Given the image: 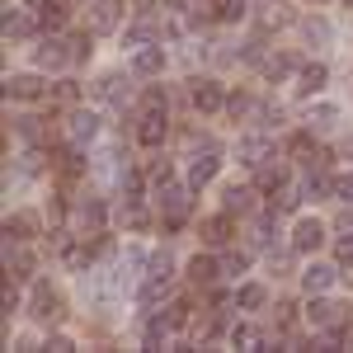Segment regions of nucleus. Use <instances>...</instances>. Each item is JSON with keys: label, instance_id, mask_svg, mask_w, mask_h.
Wrapping results in <instances>:
<instances>
[{"label": "nucleus", "instance_id": "obj_1", "mask_svg": "<svg viewBox=\"0 0 353 353\" xmlns=\"http://www.w3.org/2000/svg\"><path fill=\"white\" fill-rule=\"evenodd\" d=\"M217 165H221V151L212 146V141L198 146V151H193V165H189V184H193V189H203V184L217 174Z\"/></svg>", "mask_w": 353, "mask_h": 353}, {"label": "nucleus", "instance_id": "obj_2", "mask_svg": "<svg viewBox=\"0 0 353 353\" xmlns=\"http://www.w3.org/2000/svg\"><path fill=\"white\" fill-rule=\"evenodd\" d=\"M28 316H38V321H57L61 316V297H57V288L43 278L38 288H33V301H28Z\"/></svg>", "mask_w": 353, "mask_h": 353}, {"label": "nucleus", "instance_id": "obj_3", "mask_svg": "<svg viewBox=\"0 0 353 353\" xmlns=\"http://www.w3.org/2000/svg\"><path fill=\"white\" fill-rule=\"evenodd\" d=\"M189 189H179V184H161V208H165V221L174 226V221H184V212H189Z\"/></svg>", "mask_w": 353, "mask_h": 353}, {"label": "nucleus", "instance_id": "obj_4", "mask_svg": "<svg viewBox=\"0 0 353 353\" xmlns=\"http://www.w3.org/2000/svg\"><path fill=\"white\" fill-rule=\"evenodd\" d=\"M71 57H76V48H71V43H52V38H48V43H43V48L33 52V61H38L43 71H61V66H66Z\"/></svg>", "mask_w": 353, "mask_h": 353}, {"label": "nucleus", "instance_id": "obj_5", "mask_svg": "<svg viewBox=\"0 0 353 353\" xmlns=\"http://www.w3.org/2000/svg\"><path fill=\"white\" fill-rule=\"evenodd\" d=\"M132 71H137V76H161V71H165V52H161V48H151V43H141V48L132 52Z\"/></svg>", "mask_w": 353, "mask_h": 353}, {"label": "nucleus", "instance_id": "obj_6", "mask_svg": "<svg viewBox=\"0 0 353 353\" xmlns=\"http://www.w3.org/2000/svg\"><path fill=\"white\" fill-rule=\"evenodd\" d=\"M94 137H99V113L76 109V113H71V141L85 146V141H94Z\"/></svg>", "mask_w": 353, "mask_h": 353}, {"label": "nucleus", "instance_id": "obj_7", "mask_svg": "<svg viewBox=\"0 0 353 353\" xmlns=\"http://www.w3.org/2000/svg\"><path fill=\"white\" fill-rule=\"evenodd\" d=\"M321 241H325V226H321L316 217L297 221V236H292V245H297V250H321Z\"/></svg>", "mask_w": 353, "mask_h": 353}, {"label": "nucleus", "instance_id": "obj_8", "mask_svg": "<svg viewBox=\"0 0 353 353\" xmlns=\"http://www.w3.org/2000/svg\"><path fill=\"white\" fill-rule=\"evenodd\" d=\"M137 137H141L146 146H161V141H165V113H161V109H151L146 118H141V128H137Z\"/></svg>", "mask_w": 353, "mask_h": 353}, {"label": "nucleus", "instance_id": "obj_9", "mask_svg": "<svg viewBox=\"0 0 353 353\" xmlns=\"http://www.w3.org/2000/svg\"><path fill=\"white\" fill-rule=\"evenodd\" d=\"M306 316H311V325L330 330V325H334V321H339V306H334V301H325V297H321V292H316V301L306 306Z\"/></svg>", "mask_w": 353, "mask_h": 353}, {"label": "nucleus", "instance_id": "obj_10", "mask_svg": "<svg viewBox=\"0 0 353 353\" xmlns=\"http://www.w3.org/2000/svg\"><path fill=\"white\" fill-rule=\"evenodd\" d=\"M334 278H339V273L330 269V264H311V269L301 273V288H306V292H325Z\"/></svg>", "mask_w": 353, "mask_h": 353}, {"label": "nucleus", "instance_id": "obj_11", "mask_svg": "<svg viewBox=\"0 0 353 353\" xmlns=\"http://www.w3.org/2000/svg\"><path fill=\"white\" fill-rule=\"evenodd\" d=\"M193 104H198L203 113L221 109V85L217 81H198V85H193Z\"/></svg>", "mask_w": 353, "mask_h": 353}, {"label": "nucleus", "instance_id": "obj_12", "mask_svg": "<svg viewBox=\"0 0 353 353\" xmlns=\"http://www.w3.org/2000/svg\"><path fill=\"white\" fill-rule=\"evenodd\" d=\"M5 94H10V99H38L43 85H38V76H10V81H5Z\"/></svg>", "mask_w": 353, "mask_h": 353}, {"label": "nucleus", "instance_id": "obj_13", "mask_svg": "<svg viewBox=\"0 0 353 353\" xmlns=\"http://www.w3.org/2000/svg\"><path fill=\"white\" fill-rule=\"evenodd\" d=\"M113 24H118V5H113V0H99V5L90 10V28H94V33H109Z\"/></svg>", "mask_w": 353, "mask_h": 353}, {"label": "nucleus", "instance_id": "obj_14", "mask_svg": "<svg viewBox=\"0 0 353 353\" xmlns=\"http://www.w3.org/2000/svg\"><path fill=\"white\" fill-rule=\"evenodd\" d=\"M269 161V141L264 137H245L241 141V165H264Z\"/></svg>", "mask_w": 353, "mask_h": 353}, {"label": "nucleus", "instance_id": "obj_15", "mask_svg": "<svg viewBox=\"0 0 353 353\" xmlns=\"http://www.w3.org/2000/svg\"><path fill=\"white\" fill-rule=\"evenodd\" d=\"M94 94H99V99H109V104H123V94H128V81H123V76H109V81L94 85Z\"/></svg>", "mask_w": 353, "mask_h": 353}, {"label": "nucleus", "instance_id": "obj_16", "mask_svg": "<svg viewBox=\"0 0 353 353\" xmlns=\"http://www.w3.org/2000/svg\"><path fill=\"white\" fill-rule=\"evenodd\" d=\"M217 269H221L217 259H208V254H198V259L189 264V278H193V283H212V278H217Z\"/></svg>", "mask_w": 353, "mask_h": 353}, {"label": "nucleus", "instance_id": "obj_17", "mask_svg": "<svg viewBox=\"0 0 353 353\" xmlns=\"http://www.w3.org/2000/svg\"><path fill=\"white\" fill-rule=\"evenodd\" d=\"M334 118H339V109H334V104H325V109H311L306 128H311V132H325V128H334Z\"/></svg>", "mask_w": 353, "mask_h": 353}, {"label": "nucleus", "instance_id": "obj_18", "mask_svg": "<svg viewBox=\"0 0 353 353\" xmlns=\"http://www.w3.org/2000/svg\"><path fill=\"white\" fill-rule=\"evenodd\" d=\"M254 208V189H226V212H250Z\"/></svg>", "mask_w": 353, "mask_h": 353}, {"label": "nucleus", "instance_id": "obj_19", "mask_svg": "<svg viewBox=\"0 0 353 353\" xmlns=\"http://www.w3.org/2000/svg\"><path fill=\"white\" fill-rule=\"evenodd\" d=\"M165 292H170V278H151L137 301H141V306H156V301H165Z\"/></svg>", "mask_w": 353, "mask_h": 353}, {"label": "nucleus", "instance_id": "obj_20", "mask_svg": "<svg viewBox=\"0 0 353 353\" xmlns=\"http://www.w3.org/2000/svg\"><path fill=\"white\" fill-rule=\"evenodd\" d=\"M288 71H297V57H269V61H264V76H269V81H283Z\"/></svg>", "mask_w": 353, "mask_h": 353}, {"label": "nucleus", "instance_id": "obj_21", "mask_svg": "<svg viewBox=\"0 0 353 353\" xmlns=\"http://www.w3.org/2000/svg\"><path fill=\"white\" fill-rule=\"evenodd\" d=\"M325 76H330L325 66H306V71H301V85H297V90H301V94H316V90L325 85Z\"/></svg>", "mask_w": 353, "mask_h": 353}, {"label": "nucleus", "instance_id": "obj_22", "mask_svg": "<svg viewBox=\"0 0 353 353\" xmlns=\"http://www.w3.org/2000/svg\"><path fill=\"white\" fill-rule=\"evenodd\" d=\"M231 344H236V349H259V330L254 325H236L231 330Z\"/></svg>", "mask_w": 353, "mask_h": 353}, {"label": "nucleus", "instance_id": "obj_23", "mask_svg": "<svg viewBox=\"0 0 353 353\" xmlns=\"http://www.w3.org/2000/svg\"><path fill=\"white\" fill-rule=\"evenodd\" d=\"M226 231H231V226H226V217L203 221V241H208V245H221V241H226Z\"/></svg>", "mask_w": 353, "mask_h": 353}, {"label": "nucleus", "instance_id": "obj_24", "mask_svg": "<svg viewBox=\"0 0 353 353\" xmlns=\"http://www.w3.org/2000/svg\"><path fill=\"white\" fill-rule=\"evenodd\" d=\"M61 254H66V269H71V273H90V254H85V250H76V245H66Z\"/></svg>", "mask_w": 353, "mask_h": 353}, {"label": "nucleus", "instance_id": "obj_25", "mask_svg": "<svg viewBox=\"0 0 353 353\" xmlns=\"http://www.w3.org/2000/svg\"><path fill=\"white\" fill-rule=\"evenodd\" d=\"M66 24V10H61V0H48L43 5V28H61Z\"/></svg>", "mask_w": 353, "mask_h": 353}, {"label": "nucleus", "instance_id": "obj_26", "mask_svg": "<svg viewBox=\"0 0 353 353\" xmlns=\"http://www.w3.org/2000/svg\"><path fill=\"white\" fill-rule=\"evenodd\" d=\"M24 33H28V19L14 14V10H5V38H24Z\"/></svg>", "mask_w": 353, "mask_h": 353}, {"label": "nucleus", "instance_id": "obj_27", "mask_svg": "<svg viewBox=\"0 0 353 353\" xmlns=\"http://www.w3.org/2000/svg\"><path fill=\"white\" fill-rule=\"evenodd\" d=\"M245 264H250V254H241V250H231V254H221V273H245Z\"/></svg>", "mask_w": 353, "mask_h": 353}, {"label": "nucleus", "instance_id": "obj_28", "mask_svg": "<svg viewBox=\"0 0 353 353\" xmlns=\"http://www.w3.org/2000/svg\"><path fill=\"white\" fill-rule=\"evenodd\" d=\"M236 301H241V306H264V288H259V283H245L241 292H236Z\"/></svg>", "mask_w": 353, "mask_h": 353}, {"label": "nucleus", "instance_id": "obj_29", "mask_svg": "<svg viewBox=\"0 0 353 353\" xmlns=\"http://www.w3.org/2000/svg\"><path fill=\"white\" fill-rule=\"evenodd\" d=\"M241 14H245V0H217V19L231 24V19H241Z\"/></svg>", "mask_w": 353, "mask_h": 353}, {"label": "nucleus", "instance_id": "obj_30", "mask_svg": "<svg viewBox=\"0 0 353 353\" xmlns=\"http://www.w3.org/2000/svg\"><path fill=\"white\" fill-rule=\"evenodd\" d=\"M330 189H334V184H330L325 174H311V179H306V189H301V193H306V198H321V193H330Z\"/></svg>", "mask_w": 353, "mask_h": 353}, {"label": "nucleus", "instance_id": "obj_31", "mask_svg": "<svg viewBox=\"0 0 353 353\" xmlns=\"http://www.w3.org/2000/svg\"><path fill=\"white\" fill-rule=\"evenodd\" d=\"M250 241H254V245H269L273 241V217H259V221H254V236H250Z\"/></svg>", "mask_w": 353, "mask_h": 353}, {"label": "nucleus", "instance_id": "obj_32", "mask_svg": "<svg viewBox=\"0 0 353 353\" xmlns=\"http://www.w3.org/2000/svg\"><path fill=\"white\" fill-rule=\"evenodd\" d=\"M146 269H151V278H170V254H151V264H146Z\"/></svg>", "mask_w": 353, "mask_h": 353}, {"label": "nucleus", "instance_id": "obj_33", "mask_svg": "<svg viewBox=\"0 0 353 353\" xmlns=\"http://www.w3.org/2000/svg\"><path fill=\"white\" fill-rule=\"evenodd\" d=\"M38 132H43L38 118H19V137H24V141H38Z\"/></svg>", "mask_w": 353, "mask_h": 353}, {"label": "nucleus", "instance_id": "obj_34", "mask_svg": "<svg viewBox=\"0 0 353 353\" xmlns=\"http://www.w3.org/2000/svg\"><path fill=\"white\" fill-rule=\"evenodd\" d=\"M334 193H339L344 203H353V174H339V179H334Z\"/></svg>", "mask_w": 353, "mask_h": 353}, {"label": "nucleus", "instance_id": "obj_35", "mask_svg": "<svg viewBox=\"0 0 353 353\" xmlns=\"http://www.w3.org/2000/svg\"><path fill=\"white\" fill-rule=\"evenodd\" d=\"M226 109H231V118H245V109H250V99H245V94H231V99H226Z\"/></svg>", "mask_w": 353, "mask_h": 353}, {"label": "nucleus", "instance_id": "obj_36", "mask_svg": "<svg viewBox=\"0 0 353 353\" xmlns=\"http://www.w3.org/2000/svg\"><path fill=\"white\" fill-rule=\"evenodd\" d=\"M48 349H52V353H71V339H66V334H52Z\"/></svg>", "mask_w": 353, "mask_h": 353}, {"label": "nucleus", "instance_id": "obj_37", "mask_svg": "<svg viewBox=\"0 0 353 353\" xmlns=\"http://www.w3.org/2000/svg\"><path fill=\"white\" fill-rule=\"evenodd\" d=\"M306 38H321V43H325V38H330V28H325V24H316V19H311V24H306Z\"/></svg>", "mask_w": 353, "mask_h": 353}, {"label": "nucleus", "instance_id": "obj_38", "mask_svg": "<svg viewBox=\"0 0 353 353\" xmlns=\"http://www.w3.org/2000/svg\"><path fill=\"white\" fill-rule=\"evenodd\" d=\"M146 109H165V90H151L146 94Z\"/></svg>", "mask_w": 353, "mask_h": 353}, {"label": "nucleus", "instance_id": "obj_39", "mask_svg": "<svg viewBox=\"0 0 353 353\" xmlns=\"http://www.w3.org/2000/svg\"><path fill=\"white\" fill-rule=\"evenodd\" d=\"M339 231H344V236H353V212H344V217H339Z\"/></svg>", "mask_w": 353, "mask_h": 353}, {"label": "nucleus", "instance_id": "obj_40", "mask_svg": "<svg viewBox=\"0 0 353 353\" xmlns=\"http://www.w3.org/2000/svg\"><path fill=\"white\" fill-rule=\"evenodd\" d=\"M24 5H48V0H24Z\"/></svg>", "mask_w": 353, "mask_h": 353}, {"label": "nucleus", "instance_id": "obj_41", "mask_svg": "<svg viewBox=\"0 0 353 353\" xmlns=\"http://www.w3.org/2000/svg\"><path fill=\"white\" fill-rule=\"evenodd\" d=\"M349 5H353V0H349Z\"/></svg>", "mask_w": 353, "mask_h": 353}]
</instances>
